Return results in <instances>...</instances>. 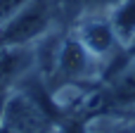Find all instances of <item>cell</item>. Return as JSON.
Listing matches in <instances>:
<instances>
[{
    "label": "cell",
    "instance_id": "7a4b0ae2",
    "mask_svg": "<svg viewBox=\"0 0 135 133\" xmlns=\"http://www.w3.org/2000/svg\"><path fill=\"white\" fill-rule=\"evenodd\" d=\"M74 36L83 43V48L100 64H109L112 59H116L123 52L121 43L114 36L109 17L102 14V12H88V14H83L74 24Z\"/></svg>",
    "mask_w": 135,
    "mask_h": 133
},
{
    "label": "cell",
    "instance_id": "6da1fadb",
    "mask_svg": "<svg viewBox=\"0 0 135 133\" xmlns=\"http://www.w3.org/2000/svg\"><path fill=\"white\" fill-rule=\"evenodd\" d=\"M100 62L83 48V43L71 33L62 36L59 40H52V52H50V71L52 76L62 79L64 83H83L93 81L97 74Z\"/></svg>",
    "mask_w": 135,
    "mask_h": 133
},
{
    "label": "cell",
    "instance_id": "52a82bcc",
    "mask_svg": "<svg viewBox=\"0 0 135 133\" xmlns=\"http://www.w3.org/2000/svg\"><path fill=\"white\" fill-rule=\"evenodd\" d=\"M5 98H7V93H0V112H2V105H5Z\"/></svg>",
    "mask_w": 135,
    "mask_h": 133
},
{
    "label": "cell",
    "instance_id": "5b68a950",
    "mask_svg": "<svg viewBox=\"0 0 135 133\" xmlns=\"http://www.w3.org/2000/svg\"><path fill=\"white\" fill-rule=\"evenodd\" d=\"M88 133H135V119L121 114H95L88 119Z\"/></svg>",
    "mask_w": 135,
    "mask_h": 133
},
{
    "label": "cell",
    "instance_id": "8992f818",
    "mask_svg": "<svg viewBox=\"0 0 135 133\" xmlns=\"http://www.w3.org/2000/svg\"><path fill=\"white\" fill-rule=\"evenodd\" d=\"M26 2H28V0H0V26H2L5 21H9Z\"/></svg>",
    "mask_w": 135,
    "mask_h": 133
},
{
    "label": "cell",
    "instance_id": "3957f363",
    "mask_svg": "<svg viewBox=\"0 0 135 133\" xmlns=\"http://www.w3.org/2000/svg\"><path fill=\"white\" fill-rule=\"evenodd\" d=\"M33 55L26 48H0V93H9V88L26 74Z\"/></svg>",
    "mask_w": 135,
    "mask_h": 133
},
{
    "label": "cell",
    "instance_id": "277c9868",
    "mask_svg": "<svg viewBox=\"0 0 135 133\" xmlns=\"http://www.w3.org/2000/svg\"><path fill=\"white\" fill-rule=\"evenodd\" d=\"M109 24L114 29L116 40L126 50L128 45L135 43V0H119L107 10Z\"/></svg>",
    "mask_w": 135,
    "mask_h": 133
}]
</instances>
